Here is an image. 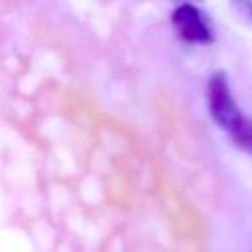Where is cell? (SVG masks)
<instances>
[{"label":"cell","mask_w":252,"mask_h":252,"mask_svg":"<svg viewBox=\"0 0 252 252\" xmlns=\"http://www.w3.org/2000/svg\"><path fill=\"white\" fill-rule=\"evenodd\" d=\"M209 104H211V114L213 118L224 128L228 130L234 138L240 136L248 124L252 120H248L246 116H242L230 96V89L226 85V79L222 73H217L211 77L209 81Z\"/></svg>","instance_id":"1"},{"label":"cell","mask_w":252,"mask_h":252,"mask_svg":"<svg viewBox=\"0 0 252 252\" xmlns=\"http://www.w3.org/2000/svg\"><path fill=\"white\" fill-rule=\"evenodd\" d=\"M173 24L177 26L179 35L187 41H195V43L211 41V32L205 26L199 10L189 4H183L173 12Z\"/></svg>","instance_id":"2"}]
</instances>
